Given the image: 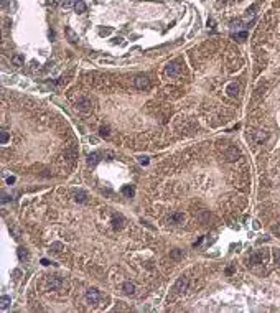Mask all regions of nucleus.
Returning <instances> with one entry per match:
<instances>
[{
    "label": "nucleus",
    "mask_w": 280,
    "mask_h": 313,
    "mask_svg": "<svg viewBox=\"0 0 280 313\" xmlns=\"http://www.w3.org/2000/svg\"><path fill=\"white\" fill-rule=\"evenodd\" d=\"M101 298H102V295H101V292L97 288H89L86 292V302L89 305H97L101 302Z\"/></svg>",
    "instance_id": "obj_1"
},
{
    "label": "nucleus",
    "mask_w": 280,
    "mask_h": 313,
    "mask_svg": "<svg viewBox=\"0 0 280 313\" xmlns=\"http://www.w3.org/2000/svg\"><path fill=\"white\" fill-rule=\"evenodd\" d=\"M135 87L137 89H148L150 87V79H148V76H145V74H140L135 78Z\"/></svg>",
    "instance_id": "obj_2"
},
{
    "label": "nucleus",
    "mask_w": 280,
    "mask_h": 313,
    "mask_svg": "<svg viewBox=\"0 0 280 313\" xmlns=\"http://www.w3.org/2000/svg\"><path fill=\"white\" fill-rule=\"evenodd\" d=\"M186 288H188V279L186 277H180V279L176 280V283L173 285V292L175 293H183Z\"/></svg>",
    "instance_id": "obj_3"
},
{
    "label": "nucleus",
    "mask_w": 280,
    "mask_h": 313,
    "mask_svg": "<svg viewBox=\"0 0 280 313\" xmlns=\"http://www.w3.org/2000/svg\"><path fill=\"white\" fill-rule=\"evenodd\" d=\"M63 285H64V280H63L61 277H58V275H53V277L48 279V287H50L51 290H59Z\"/></svg>",
    "instance_id": "obj_4"
},
{
    "label": "nucleus",
    "mask_w": 280,
    "mask_h": 313,
    "mask_svg": "<svg viewBox=\"0 0 280 313\" xmlns=\"http://www.w3.org/2000/svg\"><path fill=\"white\" fill-rule=\"evenodd\" d=\"M166 74H170V76H180L181 73H183V68H181L178 63H170V64L166 66Z\"/></svg>",
    "instance_id": "obj_5"
},
{
    "label": "nucleus",
    "mask_w": 280,
    "mask_h": 313,
    "mask_svg": "<svg viewBox=\"0 0 280 313\" xmlns=\"http://www.w3.org/2000/svg\"><path fill=\"white\" fill-rule=\"evenodd\" d=\"M91 107H92V105H91V99H87V97L79 99L78 104H76V109H78V111H81V112H89Z\"/></svg>",
    "instance_id": "obj_6"
},
{
    "label": "nucleus",
    "mask_w": 280,
    "mask_h": 313,
    "mask_svg": "<svg viewBox=\"0 0 280 313\" xmlns=\"http://www.w3.org/2000/svg\"><path fill=\"white\" fill-rule=\"evenodd\" d=\"M224 157H226L227 161H234V160H237V158L241 157V152H239V149H237V147H229Z\"/></svg>",
    "instance_id": "obj_7"
},
{
    "label": "nucleus",
    "mask_w": 280,
    "mask_h": 313,
    "mask_svg": "<svg viewBox=\"0 0 280 313\" xmlns=\"http://www.w3.org/2000/svg\"><path fill=\"white\" fill-rule=\"evenodd\" d=\"M265 257H267V252L262 249V252H259V254H254V255H250V259H249V264L250 265H255V264H262L265 261Z\"/></svg>",
    "instance_id": "obj_8"
},
{
    "label": "nucleus",
    "mask_w": 280,
    "mask_h": 313,
    "mask_svg": "<svg viewBox=\"0 0 280 313\" xmlns=\"http://www.w3.org/2000/svg\"><path fill=\"white\" fill-rule=\"evenodd\" d=\"M124 218L120 216V214H117V216H114L112 218V227H114V229H122V227H124Z\"/></svg>",
    "instance_id": "obj_9"
},
{
    "label": "nucleus",
    "mask_w": 280,
    "mask_h": 313,
    "mask_svg": "<svg viewBox=\"0 0 280 313\" xmlns=\"http://www.w3.org/2000/svg\"><path fill=\"white\" fill-rule=\"evenodd\" d=\"M120 193H122L124 196H127V198H132V196L135 195V188H134L132 185H124V186L120 188Z\"/></svg>",
    "instance_id": "obj_10"
},
{
    "label": "nucleus",
    "mask_w": 280,
    "mask_h": 313,
    "mask_svg": "<svg viewBox=\"0 0 280 313\" xmlns=\"http://www.w3.org/2000/svg\"><path fill=\"white\" fill-rule=\"evenodd\" d=\"M99 161H101V153L99 152H94V153H91V155L87 157V163H89L91 167H96Z\"/></svg>",
    "instance_id": "obj_11"
},
{
    "label": "nucleus",
    "mask_w": 280,
    "mask_h": 313,
    "mask_svg": "<svg viewBox=\"0 0 280 313\" xmlns=\"http://www.w3.org/2000/svg\"><path fill=\"white\" fill-rule=\"evenodd\" d=\"M66 36H68V40L71 41V43H78L79 41V36H78V33H76L73 28H66Z\"/></svg>",
    "instance_id": "obj_12"
},
{
    "label": "nucleus",
    "mask_w": 280,
    "mask_h": 313,
    "mask_svg": "<svg viewBox=\"0 0 280 313\" xmlns=\"http://www.w3.org/2000/svg\"><path fill=\"white\" fill-rule=\"evenodd\" d=\"M226 92L229 94L231 97H236L237 94H239V84H236V83H231L229 86H227Z\"/></svg>",
    "instance_id": "obj_13"
},
{
    "label": "nucleus",
    "mask_w": 280,
    "mask_h": 313,
    "mask_svg": "<svg viewBox=\"0 0 280 313\" xmlns=\"http://www.w3.org/2000/svg\"><path fill=\"white\" fill-rule=\"evenodd\" d=\"M183 219H185V216L181 213H173L170 218H168V223L170 224H180Z\"/></svg>",
    "instance_id": "obj_14"
},
{
    "label": "nucleus",
    "mask_w": 280,
    "mask_h": 313,
    "mask_svg": "<svg viewBox=\"0 0 280 313\" xmlns=\"http://www.w3.org/2000/svg\"><path fill=\"white\" fill-rule=\"evenodd\" d=\"M122 292H124L125 295H134L135 293V285L132 282H125L124 285H122Z\"/></svg>",
    "instance_id": "obj_15"
},
{
    "label": "nucleus",
    "mask_w": 280,
    "mask_h": 313,
    "mask_svg": "<svg viewBox=\"0 0 280 313\" xmlns=\"http://www.w3.org/2000/svg\"><path fill=\"white\" fill-rule=\"evenodd\" d=\"M10 303H12V298H10L8 295H2V297H0V308H2V310H7V308L10 307Z\"/></svg>",
    "instance_id": "obj_16"
},
{
    "label": "nucleus",
    "mask_w": 280,
    "mask_h": 313,
    "mask_svg": "<svg viewBox=\"0 0 280 313\" xmlns=\"http://www.w3.org/2000/svg\"><path fill=\"white\" fill-rule=\"evenodd\" d=\"M74 201L76 203H86L87 201V193L86 191H76L74 193Z\"/></svg>",
    "instance_id": "obj_17"
},
{
    "label": "nucleus",
    "mask_w": 280,
    "mask_h": 313,
    "mask_svg": "<svg viewBox=\"0 0 280 313\" xmlns=\"http://www.w3.org/2000/svg\"><path fill=\"white\" fill-rule=\"evenodd\" d=\"M12 63L15 66H23V63H25V58H23L22 53H17V55L12 56Z\"/></svg>",
    "instance_id": "obj_18"
},
{
    "label": "nucleus",
    "mask_w": 280,
    "mask_h": 313,
    "mask_svg": "<svg viewBox=\"0 0 280 313\" xmlns=\"http://www.w3.org/2000/svg\"><path fill=\"white\" fill-rule=\"evenodd\" d=\"M74 10H76V13H84V12H86V3H84L82 0H76V2H74Z\"/></svg>",
    "instance_id": "obj_19"
},
{
    "label": "nucleus",
    "mask_w": 280,
    "mask_h": 313,
    "mask_svg": "<svg viewBox=\"0 0 280 313\" xmlns=\"http://www.w3.org/2000/svg\"><path fill=\"white\" fill-rule=\"evenodd\" d=\"M17 254H18V259H20V261H28V251H26L25 247H18Z\"/></svg>",
    "instance_id": "obj_20"
},
{
    "label": "nucleus",
    "mask_w": 280,
    "mask_h": 313,
    "mask_svg": "<svg viewBox=\"0 0 280 313\" xmlns=\"http://www.w3.org/2000/svg\"><path fill=\"white\" fill-rule=\"evenodd\" d=\"M8 139H10V133L7 132V130L0 132V143H2V145H5V143L8 142Z\"/></svg>",
    "instance_id": "obj_21"
},
{
    "label": "nucleus",
    "mask_w": 280,
    "mask_h": 313,
    "mask_svg": "<svg viewBox=\"0 0 280 313\" xmlns=\"http://www.w3.org/2000/svg\"><path fill=\"white\" fill-rule=\"evenodd\" d=\"M99 135H101V137H109V135H110L109 125H102V127L99 129Z\"/></svg>",
    "instance_id": "obj_22"
},
{
    "label": "nucleus",
    "mask_w": 280,
    "mask_h": 313,
    "mask_svg": "<svg viewBox=\"0 0 280 313\" xmlns=\"http://www.w3.org/2000/svg\"><path fill=\"white\" fill-rule=\"evenodd\" d=\"M63 249H64V247H63L61 242H54V244H51V251H53V252H61Z\"/></svg>",
    "instance_id": "obj_23"
},
{
    "label": "nucleus",
    "mask_w": 280,
    "mask_h": 313,
    "mask_svg": "<svg viewBox=\"0 0 280 313\" xmlns=\"http://www.w3.org/2000/svg\"><path fill=\"white\" fill-rule=\"evenodd\" d=\"M234 38L236 40H239V41H244L247 38V31H241V33H236L234 35Z\"/></svg>",
    "instance_id": "obj_24"
},
{
    "label": "nucleus",
    "mask_w": 280,
    "mask_h": 313,
    "mask_svg": "<svg viewBox=\"0 0 280 313\" xmlns=\"http://www.w3.org/2000/svg\"><path fill=\"white\" fill-rule=\"evenodd\" d=\"M274 261L280 267V249H275V251H274Z\"/></svg>",
    "instance_id": "obj_25"
},
{
    "label": "nucleus",
    "mask_w": 280,
    "mask_h": 313,
    "mask_svg": "<svg viewBox=\"0 0 280 313\" xmlns=\"http://www.w3.org/2000/svg\"><path fill=\"white\" fill-rule=\"evenodd\" d=\"M110 33H112V28H102V30L99 31L101 36H107V35H110Z\"/></svg>",
    "instance_id": "obj_26"
},
{
    "label": "nucleus",
    "mask_w": 280,
    "mask_h": 313,
    "mask_svg": "<svg viewBox=\"0 0 280 313\" xmlns=\"http://www.w3.org/2000/svg\"><path fill=\"white\" fill-rule=\"evenodd\" d=\"M171 257H173V259H180V257H181V251H178V249H175V251L171 252Z\"/></svg>",
    "instance_id": "obj_27"
},
{
    "label": "nucleus",
    "mask_w": 280,
    "mask_h": 313,
    "mask_svg": "<svg viewBox=\"0 0 280 313\" xmlns=\"http://www.w3.org/2000/svg\"><path fill=\"white\" fill-rule=\"evenodd\" d=\"M140 165H148V157H138Z\"/></svg>",
    "instance_id": "obj_28"
},
{
    "label": "nucleus",
    "mask_w": 280,
    "mask_h": 313,
    "mask_svg": "<svg viewBox=\"0 0 280 313\" xmlns=\"http://www.w3.org/2000/svg\"><path fill=\"white\" fill-rule=\"evenodd\" d=\"M15 181H17L15 177H8V178H7V185H13Z\"/></svg>",
    "instance_id": "obj_29"
},
{
    "label": "nucleus",
    "mask_w": 280,
    "mask_h": 313,
    "mask_svg": "<svg viewBox=\"0 0 280 313\" xmlns=\"http://www.w3.org/2000/svg\"><path fill=\"white\" fill-rule=\"evenodd\" d=\"M252 227H254V229H259V227H260V223H259V221H254V223H252Z\"/></svg>",
    "instance_id": "obj_30"
},
{
    "label": "nucleus",
    "mask_w": 280,
    "mask_h": 313,
    "mask_svg": "<svg viewBox=\"0 0 280 313\" xmlns=\"http://www.w3.org/2000/svg\"><path fill=\"white\" fill-rule=\"evenodd\" d=\"M232 272H234V267H227V269H226V274H227V275H231Z\"/></svg>",
    "instance_id": "obj_31"
},
{
    "label": "nucleus",
    "mask_w": 280,
    "mask_h": 313,
    "mask_svg": "<svg viewBox=\"0 0 280 313\" xmlns=\"http://www.w3.org/2000/svg\"><path fill=\"white\" fill-rule=\"evenodd\" d=\"M272 231H274V233H277V234H280V226H274V227H272Z\"/></svg>",
    "instance_id": "obj_32"
},
{
    "label": "nucleus",
    "mask_w": 280,
    "mask_h": 313,
    "mask_svg": "<svg viewBox=\"0 0 280 313\" xmlns=\"http://www.w3.org/2000/svg\"><path fill=\"white\" fill-rule=\"evenodd\" d=\"M265 241H269V236H264L262 239H259V242H265Z\"/></svg>",
    "instance_id": "obj_33"
},
{
    "label": "nucleus",
    "mask_w": 280,
    "mask_h": 313,
    "mask_svg": "<svg viewBox=\"0 0 280 313\" xmlns=\"http://www.w3.org/2000/svg\"><path fill=\"white\" fill-rule=\"evenodd\" d=\"M41 264H43V265H50V261H48V259H43V261H41Z\"/></svg>",
    "instance_id": "obj_34"
},
{
    "label": "nucleus",
    "mask_w": 280,
    "mask_h": 313,
    "mask_svg": "<svg viewBox=\"0 0 280 313\" xmlns=\"http://www.w3.org/2000/svg\"><path fill=\"white\" fill-rule=\"evenodd\" d=\"M201 242H203V237H199V239H198V241H196V242H194V247H196V246H199V244H201Z\"/></svg>",
    "instance_id": "obj_35"
},
{
    "label": "nucleus",
    "mask_w": 280,
    "mask_h": 313,
    "mask_svg": "<svg viewBox=\"0 0 280 313\" xmlns=\"http://www.w3.org/2000/svg\"><path fill=\"white\" fill-rule=\"evenodd\" d=\"M89 142H92V143H96V142H97V139H94V137H89Z\"/></svg>",
    "instance_id": "obj_36"
},
{
    "label": "nucleus",
    "mask_w": 280,
    "mask_h": 313,
    "mask_svg": "<svg viewBox=\"0 0 280 313\" xmlns=\"http://www.w3.org/2000/svg\"><path fill=\"white\" fill-rule=\"evenodd\" d=\"M2 2H5V0H2Z\"/></svg>",
    "instance_id": "obj_37"
}]
</instances>
